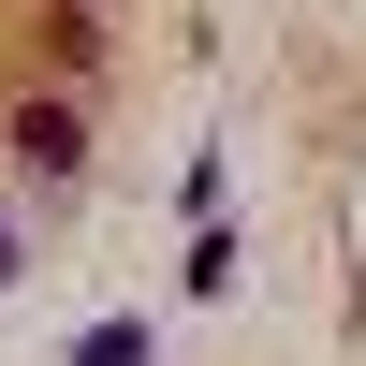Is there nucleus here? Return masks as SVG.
Segmentation results:
<instances>
[{
	"mask_svg": "<svg viewBox=\"0 0 366 366\" xmlns=\"http://www.w3.org/2000/svg\"><path fill=\"white\" fill-rule=\"evenodd\" d=\"M15 162H29V176H74V162H88L74 103H29V117H15Z\"/></svg>",
	"mask_w": 366,
	"mask_h": 366,
	"instance_id": "nucleus-1",
	"label": "nucleus"
},
{
	"mask_svg": "<svg viewBox=\"0 0 366 366\" xmlns=\"http://www.w3.org/2000/svg\"><path fill=\"white\" fill-rule=\"evenodd\" d=\"M0 279H15V234H0Z\"/></svg>",
	"mask_w": 366,
	"mask_h": 366,
	"instance_id": "nucleus-2",
	"label": "nucleus"
}]
</instances>
